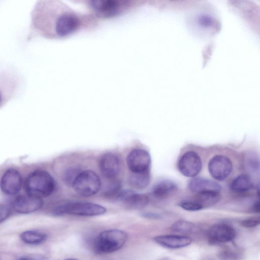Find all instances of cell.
Segmentation results:
<instances>
[{"instance_id": "cell-21", "label": "cell", "mask_w": 260, "mask_h": 260, "mask_svg": "<svg viewBox=\"0 0 260 260\" xmlns=\"http://www.w3.org/2000/svg\"><path fill=\"white\" fill-rule=\"evenodd\" d=\"M129 177V182L134 187L141 189L146 187L149 183L150 175L149 171L133 173Z\"/></svg>"}, {"instance_id": "cell-6", "label": "cell", "mask_w": 260, "mask_h": 260, "mask_svg": "<svg viewBox=\"0 0 260 260\" xmlns=\"http://www.w3.org/2000/svg\"><path fill=\"white\" fill-rule=\"evenodd\" d=\"M106 208L100 205L88 202H71L57 206L53 211L55 216L71 214L79 216H96L104 214Z\"/></svg>"}, {"instance_id": "cell-29", "label": "cell", "mask_w": 260, "mask_h": 260, "mask_svg": "<svg viewBox=\"0 0 260 260\" xmlns=\"http://www.w3.org/2000/svg\"><path fill=\"white\" fill-rule=\"evenodd\" d=\"M219 257L223 259H236L237 257L236 253L231 250H225L221 251L219 254Z\"/></svg>"}, {"instance_id": "cell-1", "label": "cell", "mask_w": 260, "mask_h": 260, "mask_svg": "<svg viewBox=\"0 0 260 260\" xmlns=\"http://www.w3.org/2000/svg\"><path fill=\"white\" fill-rule=\"evenodd\" d=\"M87 20H87L60 1H38L30 12L28 38H64L76 32Z\"/></svg>"}, {"instance_id": "cell-33", "label": "cell", "mask_w": 260, "mask_h": 260, "mask_svg": "<svg viewBox=\"0 0 260 260\" xmlns=\"http://www.w3.org/2000/svg\"><path fill=\"white\" fill-rule=\"evenodd\" d=\"M65 260H78V259H74V258H68V259H65Z\"/></svg>"}, {"instance_id": "cell-27", "label": "cell", "mask_w": 260, "mask_h": 260, "mask_svg": "<svg viewBox=\"0 0 260 260\" xmlns=\"http://www.w3.org/2000/svg\"><path fill=\"white\" fill-rule=\"evenodd\" d=\"M79 172L76 169H72L67 171L64 175V180L68 184H72Z\"/></svg>"}, {"instance_id": "cell-22", "label": "cell", "mask_w": 260, "mask_h": 260, "mask_svg": "<svg viewBox=\"0 0 260 260\" xmlns=\"http://www.w3.org/2000/svg\"><path fill=\"white\" fill-rule=\"evenodd\" d=\"M47 238V235L42 232L36 231H26L22 233L20 238L25 243L30 245H37L43 243Z\"/></svg>"}, {"instance_id": "cell-3", "label": "cell", "mask_w": 260, "mask_h": 260, "mask_svg": "<svg viewBox=\"0 0 260 260\" xmlns=\"http://www.w3.org/2000/svg\"><path fill=\"white\" fill-rule=\"evenodd\" d=\"M54 188L53 177L49 173L43 170L31 173L25 182V189L27 194L40 198L50 195Z\"/></svg>"}, {"instance_id": "cell-10", "label": "cell", "mask_w": 260, "mask_h": 260, "mask_svg": "<svg viewBox=\"0 0 260 260\" xmlns=\"http://www.w3.org/2000/svg\"><path fill=\"white\" fill-rule=\"evenodd\" d=\"M126 162L131 172H146L149 171L151 156L145 150L135 149L127 155Z\"/></svg>"}, {"instance_id": "cell-17", "label": "cell", "mask_w": 260, "mask_h": 260, "mask_svg": "<svg viewBox=\"0 0 260 260\" xmlns=\"http://www.w3.org/2000/svg\"><path fill=\"white\" fill-rule=\"evenodd\" d=\"M189 189L196 193L214 191L220 192L221 186L217 182L201 177L192 179L188 184Z\"/></svg>"}, {"instance_id": "cell-11", "label": "cell", "mask_w": 260, "mask_h": 260, "mask_svg": "<svg viewBox=\"0 0 260 260\" xmlns=\"http://www.w3.org/2000/svg\"><path fill=\"white\" fill-rule=\"evenodd\" d=\"M236 236L235 229L225 223H217L211 226L207 232V238L211 244L229 242Z\"/></svg>"}, {"instance_id": "cell-12", "label": "cell", "mask_w": 260, "mask_h": 260, "mask_svg": "<svg viewBox=\"0 0 260 260\" xmlns=\"http://www.w3.org/2000/svg\"><path fill=\"white\" fill-rule=\"evenodd\" d=\"M43 205L42 198L28 194L17 197L12 203L14 210L21 214L34 212L41 208Z\"/></svg>"}, {"instance_id": "cell-13", "label": "cell", "mask_w": 260, "mask_h": 260, "mask_svg": "<svg viewBox=\"0 0 260 260\" xmlns=\"http://www.w3.org/2000/svg\"><path fill=\"white\" fill-rule=\"evenodd\" d=\"M22 178L16 170L10 169L3 174L0 182L2 191L7 195H15L21 189Z\"/></svg>"}, {"instance_id": "cell-7", "label": "cell", "mask_w": 260, "mask_h": 260, "mask_svg": "<svg viewBox=\"0 0 260 260\" xmlns=\"http://www.w3.org/2000/svg\"><path fill=\"white\" fill-rule=\"evenodd\" d=\"M72 185L78 194L84 197H90L99 191L101 181L94 172L86 170L78 174Z\"/></svg>"}, {"instance_id": "cell-15", "label": "cell", "mask_w": 260, "mask_h": 260, "mask_svg": "<svg viewBox=\"0 0 260 260\" xmlns=\"http://www.w3.org/2000/svg\"><path fill=\"white\" fill-rule=\"evenodd\" d=\"M99 168L105 177L113 179L119 174L120 162L118 157L115 154L108 153L104 154L99 161Z\"/></svg>"}, {"instance_id": "cell-18", "label": "cell", "mask_w": 260, "mask_h": 260, "mask_svg": "<svg viewBox=\"0 0 260 260\" xmlns=\"http://www.w3.org/2000/svg\"><path fill=\"white\" fill-rule=\"evenodd\" d=\"M177 189L176 184L170 180H163L154 185L152 193L156 198L162 199L175 192Z\"/></svg>"}, {"instance_id": "cell-2", "label": "cell", "mask_w": 260, "mask_h": 260, "mask_svg": "<svg viewBox=\"0 0 260 260\" xmlns=\"http://www.w3.org/2000/svg\"><path fill=\"white\" fill-rule=\"evenodd\" d=\"M24 83L23 77L15 67L6 63H0V107L19 94Z\"/></svg>"}, {"instance_id": "cell-5", "label": "cell", "mask_w": 260, "mask_h": 260, "mask_svg": "<svg viewBox=\"0 0 260 260\" xmlns=\"http://www.w3.org/2000/svg\"><path fill=\"white\" fill-rule=\"evenodd\" d=\"M134 5V2L127 0H94L89 1L88 6L96 16L109 18L120 15Z\"/></svg>"}, {"instance_id": "cell-4", "label": "cell", "mask_w": 260, "mask_h": 260, "mask_svg": "<svg viewBox=\"0 0 260 260\" xmlns=\"http://www.w3.org/2000/svg\"><path fill=\"white\" fill-rule=\"evenodd\" d=\"M127 239L125 232L113 229L101 233L95 239L93 247L98 253H109L121 249Z\"/></svg>"}, {"instance_id": "cell-26", "label": "cell", "mask_w": 260, "mask_h": 260, "mask_svg": "<svg viewBox=\"0 0 260 260\" xmlns=\"http://www.w3.org/2000/svg\"><path fill=\"white\" fill-rule=\"evenodd\" d=\"M259 221L258 217H250L243 220L241 221V225L245 228H254L259 225Z\"/></svg>"}, {"instance_id": "cell-30", "label": "cell", "mask_w": 260, "mask_h": 260, "mask_svg": "<svg viewBox=\"0 0 260 260\" xmlns=\"http://www.w3.org/2000/svg\"><path fill=\"white\" fill-rule=\"evenodd\" d=\"M142 215L146 218L157 219L159 217V215L156 213L151 212H144L142 214Z\"/></svg>"}, {"instance_id": "cell-9", "label": "cell", "mask_w": 260, "mask_h": 260, "mask_svg": "<svg viewBox=\"0 0 260 260\" xmlns=\"http://www.w3.org/2000/svg\"><path fill=\"white\" fill-rule=\"evenodd\" d=\"M233 168L231 160L227 157L217 155L213 157L208 164V170L215 180L221 181L230 175Z\"/></svg>"}, {"instance_id": "cell-14", "label": "cell", "mask_w": 260, "mask_h": 260, "mask_svg": "<svg viewBox=\"0 0 260 260\" xmlns=\"http://www.w3.org/2000/svg\"><path fill=\"white\" fill-rule=\"evenodd\" d=\"M116 201L121 202L127 209L138 210L148 205L149 198L145 194L136 193L130 190H122Z\"/></svg>"}, {"instance_id": "cell-24", "label": "cell", "mask_w": 260, "mask_h": 260, "mask_svg": "<svg viewBox=\"0 0 260 260\" xmlns=\"http://www.w3.org/2000/svg\"><path fill=\"white\" fill-rule=\"evenodd\" d=\"M121 190V183L118 181L114 182L107 188L105 196L108 198L116 200Z\"/></svg>"}, {"instance_id": "cell-32", "label": "cell", "mask_w": 260, "mask_h": 260, "mask_svg": "<svg viewBox=\"0 0 260 260\" xmlns=\"http://www.w3.org/2000/svg\"><path fill=\"white\" fill-rule=\"evenodd\" d=\"M17 260H31V259H30L28 258H26V257H22V258H19Z\"/></svg>"}, {"instance_id": "cell-20", "label": "cell", "mask_w": 260, "mask_h": 260, "mask_svg": "<svg viewBox=\"0 0 260 260\" xmlns=\"http://www.w3.org/2000/svg\"><path fill=\"white\" fill-rule=\"evenodd\" d=\"M252 186L250 177L246 174H242L237 177L231 184V189L238 193L244 192L250 190Z\"/></svg>"}, {"instance_id": "cell-28", "label": "cell", "mask_w": 260, "mask_h": 260, "mask_svg": "<svg viewBox=\"0 0 260 260\" xmlns=\"http://www.w3.org/2000/svg\"><path fill=\"white\" fill-rule=\"evenodd\" d=\"M10 214L9 208L3 204H0V223L5 220Z\"/></svg>"}, {"instance_id": "cell-25", "label": "cell", "mask_w": 260, "mask_h": 260, "mask_svg": "<svg viewBox=\"0 0 260 260\" xmlns=\"http://www.w3.org/2000/svg\"><path fill=\"white\" fill-rule=\"evenodd\" d=\"M179 205L183 209L189 211H196L202 209V207L194 200L183 201Z\"/></svg>"}, {"instance_id": "cell-19", "label": "cell", "mask_w": 260, "mask_h": 260, "mask_svg": "<svg viewBox=\"0 0 260 260\" xmlns=\"http://www.w3.org/2000/svg\"><path fill=\"white\" fill-rule=\"evenodd\" d=\"M219 192L208 191L197 193L193 200L204 209L215 204L219 201Z\"/></svg>"}, {"instance_id": "cell-16", "label": "cell", "mask_w": 260, "mask_h": 260, "mask_svg": "<svg viewBox=\"0 0 260 260\" xmlns=\"http://www.w3.org/2000/svg\"><path fill=\"white\" fill-rule=\"evenodd\" d=\"M153 240L163 247L171 249L186 247L192 242L190 237L177 235L157 236L153 238Z\"/></svg>"}, {"instance_id": "cell-23", "label": "cell", "mask_w": 260, "mask_h": 260, "mask_svg": "<svg viewBox=\"0 0 260 260\" xmlns=\"http://www.w3.org/2000/svg\"><path fill=\"white\" fill-rule=\"evenodd\" d=\"M171 230L181 234H191L195 232V225L184 220H179L172 225Z\"/></svg>"}, {"instance_id": "cell-31", "label": "cell", "mask_w": 260, "mask_h": 260, "mask_svg": "<svg viewBox=\"0 0 260 260\" xmlns=\"http://www.w3.org/2000/svg\"><path fill=\"white\" fill-rule=\"evenodd\" d=\"M253 210L256 213L259 212L260 205H259V202L258 201H256L253 205Z\"/></svg>"}, {"instance_id": "cell-8", "label": "cell", "mask_w": 260, "mask_h": 260, "mask_svg": "<svg viewBox=\"0 0 260 260\" xmlns=\"http://www.w3.org/2000/svg\"><path fill=\"white\" fill-rule=\"evenodd\" d=\"M202 167L200 156L194 151L185 152L180 158L178 169L181 173L188 177H194L200 172Z\"/></svg>"}]
</instances>
